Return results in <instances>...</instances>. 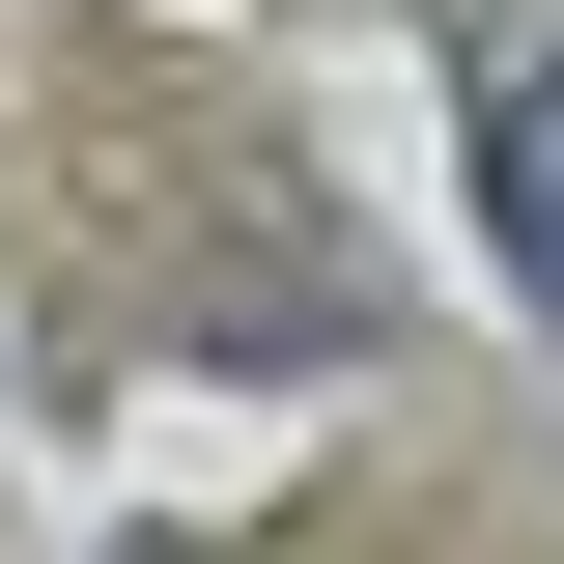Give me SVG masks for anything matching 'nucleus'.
I'll use <instances>...</instances> for the list:
<instances>
[{
  "label": "nucleus",
  "mask_w": 564,
  "mask_h": 564,
  "mask_svg": "<svg viewBox=\"0 0 564 564\" xmlns=\"http://www.w3.org/2000/svg\"><path fill=\"white\" fill-rule=\"evenodd\" d=\"M480 226H508V282L564 311V57H508V113H480Z\"/></svg>",
  "instance_id": "nucleus-1"
}]
</instances>
